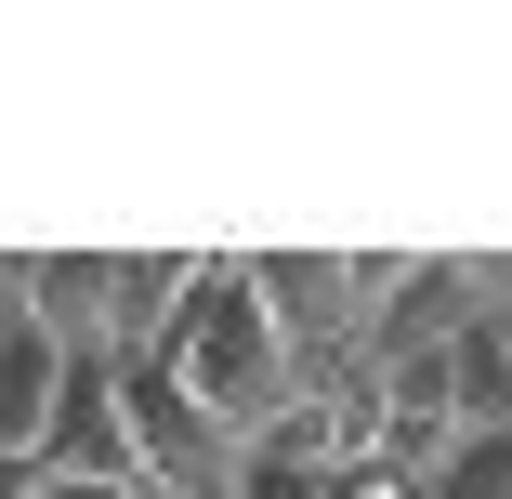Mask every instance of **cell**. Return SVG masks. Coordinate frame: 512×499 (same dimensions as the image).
Instances as JSON below:
<instances>
[{"instance_id": "6da1fadb", "label": "cell", "mask_w": 512, "mask_h": 499, "mask_svg": "<svg viewBox=\"0 0 512 499\" xmlns=\"http://www.w3.org/2000/svg\"><path fill=\"white\" fill-rule=\"evenodd\" d=\"M158 368L211 408L237 447L302 394V355H289V329L263 316V289H250V263H197V289H184V316H171V342H158Z\"/></svg>"}, {"instance_id": "7a4b0ae2", "label": "cell", "mask_w": 512, "mask_h": 499, "mask_svg": "<svg viewBox=\"0 0 512 499\" xmlns=\"http://www.w3.org/2000/svg\"><path fill=\"white\" fill-rule=\"evenodd\" d=\"M460 447V408H447V355L434 342H394L381 355V394H368V460L407 473V486H434Z\"/></svg>"}, {"instance_id": "3957f363", "label": "cell", "mask_w": 512, "mask_h": 499, "mask_svg": "<svg viewBox=\"0 0 512 499\" xmlns=\"http://www.w3.org/2000/svg\"><path fill=\"white\" fill-rule=\"evenodd\" d=\"M40 473H79V486H119V499H145V460H132V421H119V355H66V394H53V434H40Z\"/></svg>"}, {"instance_id": "277c9868", "label": "cell", "mask_w": 512, "mask_h": 499, "mask_svg": "<svg viewBox=\"0 0 512 499\" xmlns=\"http://www.w3.org/2000/svg\"><path fill=\"white\" fill-rule=\"evenodd\" d=\"M53 394H66V342L27 329V316H0V447H14V460H40Z\"/></svg>"}, {"instance_id": "5b68a950", "label": "cell", "mask_w": 512, "mask_h": 499, "mask_svg": "<svg viewBox=\"0 0 512 499\" xmlns=\"http://www.w3.org/2000/svg\"><path fill=\"white\" fill-rule=\"evenodd\" d=\"M447 355V408H460V434H512V329H447L434 342Z\"/></svg>"}, {"instance_id": "8992f818", "label": "cell", "mask_w": 512, "mask_h": 499, "mask_svg": "<svg viewBox=\"0 0 512 499\" xmlns=\"http://www.w3.org/2000/svg\"><path fill=\"white\" fill-rule=\"evenodd\" d=\"M421 499H512V434H460L447 473H434Z\"/></svg>"}, {"instance_id": "52a82bcc", "label": "cell", "mask_w": 512, "mask_h": 499, "mask_svg": "<svg viewBox=\"0 0 512 499\" xmlns=\"http://www.w3.org/2000/svg\"><path fill=\"white\" fill-rule=\"evenodd\" d=\"M237 499H329V473H302V460H263V447H237Z\"/></svg>"}, {"instance_id": "ba28073f", "label": "cell", "mask_w": 512, "mask_h": 499, "mask_svg": "<svg viewBox=\"0 0 512 499\" xmlns=\"http://www.w3.org/2000/svg\"><path fill=\"white\" fill-rule=\"evenodd\" d=\"M0 499H40V460H14V447H0Z\"/></svg>"}]
</instances>
